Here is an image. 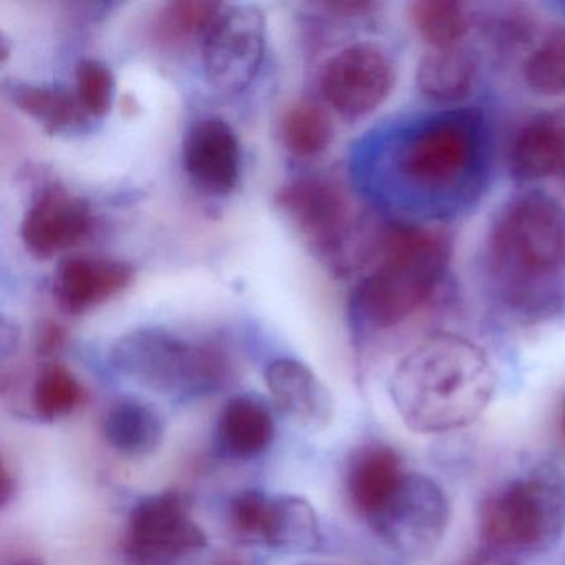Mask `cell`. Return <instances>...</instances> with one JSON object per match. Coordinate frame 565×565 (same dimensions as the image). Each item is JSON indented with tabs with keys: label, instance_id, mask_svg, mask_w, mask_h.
Returning a JSON list of instances; mask_svg holds the SVG:
<instances>
[{
	"label": "cell",
	"instance_id": "cell-31",
	"mask_svg": "<svg viewBox=\"0 0 565 565\" xmlns=\"http://www.w3.org/2000/svg\"><path fill=\"white\" fill-rule=\"evenodd\" d=\"M462 565H518V562L509 557L508 552L492 551L491 548V551L472 555Z\"/></svg>",
	"mask_w": 565,
	"mask_h": 565
},
{
	"label": "cell",
	"instance_id": "cell-21",
	"mask_svg": "<svg viewBox=\"0 0 565 565\" xmlns=\"http://www.w3.org/2000/svg\"><path fill=\"white\" fill-rule=\"evenodd\" d=\"M316 509L299 495H270L260 544L276 551L309 552L319 545Z\"/></svg>",
	"mask_w": 565,
	"mask_h": 565
},
{
	"label": "cell",
	"instance_id": "cell-26",
	"mask_svg": "<svg viewBox=\"0 0 565 565\" xmlns=\"http://www.w3.org/2000/svg\"><path fill=\"white\" fill-rule=\"evenodd\" d=\"M35 412L45 419H61L71 415L82 399L77 376L65 366L52 363L44 366L34 383Z\"/></svg>",
	"mask_w": 565,
	"mask_h": 565
},
{
	"label": "cell",
	"instance_id": "cell-2",
	"mask_svg": "<svg viewBox=\"0 0 565 565\" xmlns=\"http://www.w3.org/2000/svg\"><path fill=\"white\" fill-rule=\"evenodd\" d=\"M451 244L445 234L419 226H392L380 244V263L353 297L356 316L385 330L415 316L445 279Z\"/></svg>",
	"mask_w": 565,
	"mask_h": 565
},
{
	"label": "cell",
	"instance_id": "cell-23",
	"mask_svg": "<svg viewBox=\"0 0 565 565\" xmlns=\"http://www.w3.org/2000/svg\"><path fill=\"white\" fill-rule=\"evenodd\" d=\"M279 134L290 153L302 158L316 157L327 150L332 141V118L316 102H296L280 117Z\"/></svg>",
	"mask_w": 565,
	"mask_h": 565
},
{
	"label": "cell",
	"instance_id": "cell-9",
	"mask_svg": "<svg viewBox=\"0 0 565 565\" xmlns=\"http://www.w3.org/2000/svg\"><path fill=\"white\" fill-rule=\"evenodd\" d=\"M207 535L180 492L141 499L128 515L125 551L141 565H168L206 547Z\"/></svg>",
	"mask_w": 565,
	"mask_h": 565
},
{
	"label": "cell",
	"instance_id": "cell-29",
	"mask_svg": "<svg viewBox=\"0 0 565 565\" xmlns=\"http://www.w3.org/2000/svg\"><path fill=\"white\" fill-rule=\"evenodd\" d=\"M270 495L257 489H246L237 492L230 502L231 527L237 537L246 542L260 544L264 519H266L267 505Z\"/></svg>",
	"mask_w": 565,
	"mask_h": 565
},
{
	"label": "cell",
	"instance_id": "cell-25",
	"mask_svg": "<svg viewBox=\"0 0 565 565\" xmlns=\"http://www.w3.org/2000/svg\"><path fill=\"white\" fill-rule=\"evenodd\" d=\"M524 82L529 90L541 97L565 95V29L545 39L524 64Z\"/></svg>",
	"mask_w": 565,
	"mask_h": 565
},
{
	"label": "cell",
	"instance_id": "cell-33",
	"mask_svg": "<svg viewBox=\"0 0 565 565\" xmlns=\"http://www.w3.org/2000/svg\"><path fill=\"white\" fill-rule=\"evenodd\" d=\"M326 8L343 15H359L373 9V4L370 2H337V4H327Z\"/></svg>",
	"mask_w": 565,
	"mask_h": 565
},
{
	"label": "cell",
	"instance_id": "cell-35",
	"mask_svg": "<svg viewBox=\"0 0 565 565\" xmlns=\"http://www.w3.org/2000/svg\"><path fill=\"white\" fill-rule=\"evenodd\" d=\"M213 565H244L243 561L234 557V555H223V557L217 558Z\"/></svg>",
	"mask_w": 565,
	"mask_h": 565
},
{
	"label": "cell",
	"instance_id": "cell-28",
	"mask_svg": "<svg viewBox=\"0 0 565 565\" xmlns=\"http://www.w3.org/2000/svg\"><path fill=\"white\" fill-rule=\"evenodd\" d=\"M75 94L88 117H105L115 100V75L104 62H78L75 68Z\"/></svg>",
	"mask_w": 565,
	"mask_h": 565
},
{
	"label": "cell",
	"instance_id": "cell-34",
	"mask_svg": "<svg viewBox=\"0 0 565 565\" xmlns=\"http://www.w3.org/2000/svg\"><path fill=\"white\" fill-rule=\"evenodd\" d=\"M14 494V479L9 476L8 468L6 465L2 466V489H0V495H2V505L8 504L9 499Z\"/></svg>",
	"mask_w": 565,
	"mask_h": 565
},
{
	"label": "cell",
	"instance_id": "cell-3",
	"mask_svg": "<svg viewBox=\"0 0 565 565\" xmlns=\"http://www.w3.org/2000/svg\"><path fill=\"white\" fill-rule=\"evenodd\" d=\"M489 259L502 279L531 286L554 279L565 267V210L544 191L515 194L495 214Z\"/></svg>",
	"mask_w": 565,
	"mask_h": 565
},
{
	"label": "cell",
	"instance_id": "cell-17",
	"mask_svg": "<svg viewBox=\"0 0 565 565\" xmlns=\"http://www.w3.org/2000/svg\"><path fill=\"white\" fill-rule=\"evenodd\" d=\"M509 170L515 180L532 183L565 170V120L539 115L529 120L511 145Z\"/></svg>",
	"mask_w": 565,
	"mask_h": 565
},
{
	"label": "cell",
	"instance_id": "cell-15",
	"mask_svg": "<svg viewBox=\"0 0 565 565\" xmlns=\"http://www.w3.org/2000/svg\"><path fill=\"white\" fill-rule=\"evenodd\" d=\"M406 471L395 449L386 445H366L356 449L345 472V489L352 508L372 521L402 484Z\"/></svg>",
	"mask_w": 565,
	"mask_h": 565
},
{
	"label": "cell",
	"instance_id": "cell-27",
	"mask_svg": "<svg viewBox=\"0 0 565 565\" xmlns=\"http://www.w3.org/2000/svg\"><path fill=\"white\" fill-rule=\"evenodd\" d=\"M223 4L220 2H203V0H181L171 2L160 12L157 21V32L161 41L183 44L191 39L203 41L210 31Z\"/></svg>",
	"mask_w": 565,
	"mask_h": 565
},
{
	"label": "cell",
	"instance_id": "cell-14",
	"mask_svg": "<svg viewBox=\"0 0 565 565\" xmlns=\"http://www.w3.org/2000/svg\"><path fill=\"white\" fill-rule=\"evenodd\" d=\"M276 405L307 431H322L333 418V399L319 376L296 359H277L264 373Z\"/></svg>",
	"mask_w": 565,
	"mask_h": 565
},
{
	"label": "cell",
	"instance_id": "cell-5",
	"mask_svg": "<svg viewBox=\"0 0 565 565\" xmlns=\"http://www.w3.org/2000/svg\"><path fill=\"white\" fill-rule=\"evenodd\" d=\"M121 375L157 393L213 392L230 375V360L210 343H190L161 329H138L111 345Z\"/></svg>",
	"mask_w": 565,
	"mask_h": 565
},
{
	"label": "cell",
	"instance_id": "cell-24",
	"mask_svg": "<svg viewBox=\"0 0 565 565\" xmlns=\"http://www.w3.org/2000/svg\"><path fill=\"white\" fill-rule=\"evenodd\" d=\"M409 21L419 39L431 49L458 47L469 31L465 8L451 0H419L409 8Z\"/></svg>",
	"mask_w": 565,
	"mask_h": 565
},
{
	"label": "cell",
	"instance_id": "cell-13",
	"mask_svg": "<svg viewBox=\"0 0 565 565\" xmlns=\"http://www.w3.org/2000/svg\"><path fill=\"white\" fill-rule=\"evenodd\" d=\"M92 226L87 201L65 188H45L22 220L25 247L39 257H52L77 246Z\"/></svg>",
	"mask_w": 565,
	"mask_h": 565
},
{
	"label": "cell",
	"instance_id": "cell-16",
	"mask_svg": "<svg viewBox=\"0 0 565 565\" xmlns=\"http://www.w3.org/2000/svg\"><path fill=\"white\" fill-rule=\"evenodd\" d=\"M134 279L128 264L95 257H68L58 266L57 297L65 312L85 313L127 289Z\"/></svg>",
	"mask_w": 565,
	"mask_h": 565
},
{
	"label": "cell",
	"instance_id": "cell-37",
	"mask_svg": "<svg viewBox=\"0 0 565 565\" xmlns=\"http://www.w3.org/2000/svg\"><path fill=\"white\" fill-rule=\"evenodd\" d=\"M561 431H562V436H564V441H565V403H564V406H562V413H561Z\"/></svg>",
	"mask_w": 565,
	"mask_h": 565
},
{
	"label": "cell",
	"instance_id": "cell-7",
	"mask_svg": "<svg viewBox=\"0 0 565 565\" xmlns=\"http://www.w3.org/2000/svg\"><path fill=\"white\" fill-rule=\"evenodd\" d=\"M451 508L438 482L406 472L385 508L369 522L393 551L408 558H425L441 544Z\"/></svg>",
	"mask_w": 565,
	"mask_h": 565
},
{
	"label": "cell",
	"instance_id": "cell-1",
	"mask_svg": "<svg viewBox=\"0 0 565 565\" xmlns=\"http://www.w3.org/2000/svg\"><path fill=\"white\" fill-rule=\"evenodd\" d=\"M494 366L471 340L436 333L415 347L392 376L393 405L422 435H441L475 423L495 392Z\"/></svg>",
	"mask_w": 565,
	"mask_h": 565
},
{
	"label": "cell",
	"instance_id": "cell-36",
	"mask_svg": "<svg viewBox=\"0 0 565 565\" xmlns=\"http://www.w3.org/2000/svg\"><path fill=\"white\" fill-rule=\"evenodd\" d=\"M11 565H44V564H42V562L35 557H21V558H15V561L12 562Z\"/></svg>",
	"mask_w": 565,
	"mask_h": 565
},
{
	"label": "cell",
	"instance_id": "cell-22",
	"mask_svg": "<svg viewBox=\"0 0 565 565\" xmlns=\"http://www.w3.org/2000/svg\"><path fill=\"white\" fill-rule=\"evenodd\" d=\"M8 95L19 110L34 118L51 134L71 130L88 117L78 102L77 94L67 88L11 84L8 87Z\"/></svg>",
	"mask_w": 565,
	"mask_h": 565
},
{
	"label": "cell",
	"instance_id": "cell-11",
	"mask_svg": "<svg viewBox=\"0 0 565 565\" xmlns=\"http://www.w3.org/2000/svg\"><path fill=\"white\" fill-rule=\"evenodd\" d=\"M277 210L313 253L332 256L342 249L350 231V204L335 184L302 178L286 184L276 196Z\"/></svg>",
	"mask_w": 565,
	"mask_h": 565
},
{
	"label": "cell",
	"instance_id": "cell-30",
	"mask_svg": "<svg viewBox=\"0 0 565 565\" xmlns=\"http://www.w3.org/2000/svg\"><path fill=\"white\" fill-rule=\"evenodd\" d=\"M65 330L57 323H49L39 335L38 349L42 355H54L64 347Z\"/></svg>",
	"mask_w": 565,
	"mask_h": 565
},
{
	"label": "cell",
	"instance_id": "cell-19",
	"mask_svg": "<svg viewBox=\"0 0 565 565\" xmlns=\"http://www.w3.org/2000/svg\"><path fill=\"white\" fill-rule=\"evenodd\" d=\"M475 81V61L459 47L431 49L416 67V87L435 104L456 105L466 100Z\"/></svg>",
	"mask_w": 565,
	"mask_h": 565
},
{
	"label": "cell",
	"instance_id": "cell-4",
	"mask_svg": "<svg viewBox=\"0 0 565 565\" xmlns=\"http://www.w3.org/2000/svg\"><path fill=\"white\" fill-rule=\"evenodd\" d=\"M479 529L492 551L554 547L565 532V472L544 462L499 489L482 504Z\"/></svg>",
	"mask_w": 565,
	"mask_h": 565
},
{
	"label": "cell",
	"instance_id": "cell-20",
	"mask_svg": "<svg viewBox=\"0 0 565 565\" xmlns=\"http://www.w3.org/2000/svg\"><path fill=\"white\" fill-rule=\"evenodd\" d=\"M104 433L111 448L121 455L150 456L163 443L164 419L148 403L125 398L108 409Z\"/></svg>",
	"mask_w": 565,
	"mask_h": 565
},
{
	"label": "cell",
	"instance_id": "cell-32",
	"mask_svg": "<svg viewBox=\"0 0 565 565\" xmlns=\"http://www.w3.org/2000/svg\"><path fill=\"white\" fill-rule=\"evenodd\" d=\"M19 343V330L15 329V323H9L8 319L2 320V339H0V345H2V359H8L15 347Z\"/></svg>",
	"mask_w": 565,
	"mask_h": 565
},
{
	"label": "cell",
	"instance_id": "cell-8",
	"mask_svg": "<svg viewBox=\"0 0 565 565\" xmlns=\"http://www.w3.org/2000/svg\"><path fill=\"white\" fill-rule=\"evenodd\" d=\"M267 44V22L257 6L223 4L201 41L204 74L223 94H239L256 78Z\"/></svg>",
	"mask_w": 565,
	"mask_h": 565
},
{
	"label": "cell",
	"instance_id": "cell-6",
	"mask_svg": "<svg viewBox=\"0 0 565 565\" xmlns=\"http://www.w3.org/2000/svg\"><path fill=\"white\" fill-rule=\"evenodd\" d=\"M481 130L471 111L438 115L406 137L396 153V170L422 190H445L458 183L479 157Z\"/></svg>",
	"mask_w": 565,
	"mask_h": 565
},
{
	"label": "cell",
	"instance_id": "cell-10",
	"mask_svg": "<svg viewBox=\"0 0 565 565\" xmlns=\"http://www.w3.org/2000/svg\"><path fill=\"white\" fill-rule=\"evenodd\" d=\"M395 65L380 45L359 42L333 55L320 77L323 97L342 117L362 118L392 94Z\"/></svg>",
	"mask_w": 565,
	"mask_h": 565
},
{
	"label": "cell",
	"instance_id": "cell-12",
	"mask_svg": "<svg viewBox=\"0 0 565 565\" xmlns=\"http://www.w3.org/2000/svg\"><path fill=\"white\" fill-rule=\"evenodd\" d=\"M183 164L201 191L226 196L241 177V143L236 131L221 118H203L191 125L183 140Z\"/></svg>",
	"mask_w": 565,
	"mask_h": 565
},
{
	"label": "cell",
	"instance_id": "cell-18",
	"mask_svg": "<svg viewBox=\"0 0 565 565\" xmlns=\"http://www.w3.org/2000/svg\"><path fill=\"white\" fill-rule=\"evenodd\" d=\"M273 415L257 396L231 398L217 419L216 438L231 458L250 459L269 448L274 439Z\"/></svg>",
	"mask_w": 565,
	"mask_h": 565
}]
</instances>
